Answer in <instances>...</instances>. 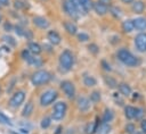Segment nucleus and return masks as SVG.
I'll return each instance as SVG.
<instances>
[{
  "label": "nucleus",
  "mask_w": 146,
  "mask_h": 134,
  "mask_svg": "<svg viewBox=\"0 0 146 134\" xmlns=\"http://www.w3.org/2000/svg\"><path fill=\"white\" fill-rule=\"evenodd\" d=\"M102 66H103V68H104L105 70H108V72H111V70H112V68H111L110 64H107V62H106V60H103V61H102Z\"/></svg>",
  "instance_id": "nucleus-40"
},
{
  "label": "nucleus",
  "mask_w": 146,
  "mask_h": 134,
  "mask_svg": "<svg viewBox=\"0 0 146 134\" xmlns=\"http://www.w3.org/2000/svg\"><path fill=\"white\" fill-rule=\"evenodd\" d=\"M76 106H78V108H79L80 111L86 112L90 108V100L88 98L83 97V95L78 97V99H76Z\"/></svg>",
  "instance_id": "nucleus-11"
},
{
  "label": "nucleus",
  "mask_w": 146,
  "mask_h": 134,
  "mask_svg": "<svg viewBox=\"0 0 146 134\" xmlns=\"http://www.w3.org/2000/svg\"><path fill=\"white\" fill-rule=\"evenodd\" d=\"M116 56H117V59H119L122 64H124L125 66L132 67V66L138 65V59H137L129 50H127V49H124V48H121V49L117 51Z\"/></svg>",
  "instance_id": "nucleus-2"
},
{
  "label": "nucleus",
  "mask_w": 146,
  "mask_h": 134,
  "mask_svg": "<svg viewBox=\"0 0 146 134\" xmlns=\"http://www.w3.org/2000/svg\"><path fill=\"white\" fill-rule=\"evenodd\" d=\"M92 8H94V10L96 11V14H97V15H100V16L105 15V14L107 12V10H108V7L105 6V5H103V3H100L99 1L92 3Z\"/></svg>",
  "instance_id": "nucleus-15"
},
{
  "label": "nucleus",
  "mask_w": 146,
  "mask_h": 134,
  "mask_svg": "<svg viewBox=\"0 0 146 134\" xmlns=\"http://www.w3.org/2000/svg\"><path fill=\"white\" fill-rule=\"evenodd\" d=\"M59 65L63 69L65 70H70L72 67H73V64H74V56L72 53V51L70 50H64L60 55H59Z\"/></svg>",
  "instance_id": "nucleus-3"
},
{
  "label": "nucleus",
  "mask_w": 146,
  "mask_h": 134,
  "mask_svg": "<svg viewBox=\"0 0 146 134\" xmlns=\"http://www.w3.org/2000/svg\"><path fill=\"white\" fill-rule=\"evenodd\" d=\"M78 40L80 42H86V41L89 40V35L87 33H79L78 34Z\"/></svg>",
  "instance_id": "nucleus-35"
},
{
  "label": "nucleus",
  "mask_w": 146,
  "mask_h": 134,
  "mask_svg": "<svg viewBox=\"0 0 146 134\" xmlns=\"http://www.w3.org/2000/svg\"><path fill=\"white\" fill-rule=\"evenodd\" d=\"M100 100V92L99 91H94L90 94V101L92 102H98Z\"/></svg>",
  "instance_id": "nucleus-31"
},
{
  "label": "nucleus",
  "mask_w": 146,
  "mask_h": 134,
  "mask_svg": "<svg viewBox=\"0 0 146 134\" xmlns=\"http://www.w3.org/2000/svg\"><path fill=\"white\" fill-rule=\"evenodd\" d=\"M0 5L1 6H8L9 5V0H0Z\"/></svg>",
  "instance_id": "nucleus-46"
},
{
  "label": "nucleus",
  "mask_w": 146,
  "mask_h": 134,
  "mask_svg": "<svg viewBox=\"0 0 146 134\" xmlns=\"http://www.w3.org/2000/svg\"><path fill=\"white\" fill-rule=\"evenodd\" d=\"M66 110H67V106L64 101H58L54 104V108H52V114H51V117L52 119L55 120H60L65 117V114H66Z\"/></svg>",
  "instance_id": "nucleus-4"
},
{
  "label": "nucleus",
  "mask_w": 146,
  "mask_h": 134,
  "mask_svg": "<svg viewBox=\"0 0 146 134\" xmlns=\"http://www.w3.org/2000/svg\"><path fill=\"white\" fill-rule=\"evenodd\" d=\"M133 22L132 19H125L122 22V30L124 33H130L133 31Z\"/></svg>",
  "instance_id": "nucleus-20"
},
{
  "label": "nucleus",
  "mask_w": 146,
  "mask_h": 134,
  "mask_svg": "<svg viewBox=\"0 0 146 134\" xmlns=\"http://www.w3.org/2000/svg\"><path fill=\"white\" fill-rule=\"evenodd\" d=\"M19 132H21L22 134H27V133H29V131H27V129H25V128H21V129H19Z\"/></svg>",
  "instance_id": "nucleus-47"
},
{
  "label": "nucleus",
  "mask_w": 146,
  "mask_h": 134,
  "mask_svg": "<svg viewBox=\"0 0 146 134\" xmlns=\"http://www.w3.org/2000/svg\"><path fill=\"white\" fill-rule=\"evenodd\" d=\"M15 32L18 34V35H21V36H23L24 35V32H25V30H23L19 25H17V26H15Z\"/></svg>",
  "instance_id": "nucleus-39"
},
{
  "label": "nucleus",
  "mask_w": 146,
  "mask_h": 134,
  "mask_svg": "<svg viewBox=\"0 0 146 134\" xmlns=\"http://www.w3.org/2000/svg\"><path fill=\"white\" fill-rule=\"evenodd\" d=\"M5 30L8 31V32L11 31V30H13V25H11L10 23H6V24H5Z\"/></svg>",
  "instance_id": "nucleus-42"
},
{
  "label": "nucleus",
  "mask_w": 146,
  "mask_h": 134,
  "mask_svg": "<svg viewBox=\"0 0 146 134\" xmlns=\"http://www.w3.org/2000/svg\"><path fill=\"white\" fill-rule=\"evenodd\" d=\"M110 11L112 12V15L114 16V17H120L121 16V12H120V9L119 8H116V7H111L110 8Z\"/></svg>",
  "instance_id": "nucleus-37"
},
{
  "label": "nucleus",
  "mask_w": 146,
  "mask_h": 134,
  "mask_svg": "<svg viewBox=\"0 0 146 134\" xmlns=\"http://www.w3.org/2000/svg\"><path fill=\"white\" fill-rule=\"evenodd\" d=\"M83 84H84L86 86L90 87V86H95V85L97 84V81H96V78H95L94 76H91V75H84V77H83Z\"/></svg>",
  "instance_id": "nucleus-23"
},
{
  "label": "nucleus",
  "mask_w": 146,
  "mask_h": 134,
  "mask_svg": "<svg viewBox=\"0 0 146 134\" xmlns=\"http://www.w3.org/2000/svg\"><path fill=\"white\" fill-rule=\"evenodd\" d=\"M131 8L136 14H141L144 11V9H145V3L141 0H136V1L132 2Z\"/></svg>",
  "instance_id": "nucleus-16"
},
{
  "label": "nucleus",
  "mask_w": 146,
  "mask_h": 134,
  "mask_svg": "<svg viewBox=\"0 0 146 134\" xmlns=\"http://www.w3.org/2000/svg\"><path fill=\"white\" fill-rule=\"evenodd\" d=\"M73 6H74V8L78 10V12L79 14H86L87 11L84 10V8H83V6H82V3H81V1L80 0H68Z\"/></svg>",
  "instance_id": "nucleus-25"
},
{
  "label": "nucleus",
  "mask_w": 146,
  "mask_h": 134,
  "mask_svg": "<svg viewBox=\"0 0 146 134\" xmlns=\"http://www.w3.org/2000/svg\"><path fill=\"white\" fill-rule=\"evenodd\" d=\"M15 82H16V79L14 78V79L11 81V83H10V86H9V87L7 89V91H8V92H10V91L13 90V87H14V84H15Z\"/></svg>",
  "instance_id": "nucleus-45"
},
{
  "label": "nucleus",
  "mask_w": 146,
  "mask_h": 134,
  "mask_svg": "<svg viewBox=\"0 0 146 134\" xmlns=\"http://www.w3.org/2000/svg\"><path fill=\"white\" fill-rule=\"evenodd\" d=\"M123 2H125V3H131V2H133L135 0H122Z\"/></svg>",
  "instance_id": "nucleus-48"
},
{
  "label": "nucleus",
  "mask_w": 146,
  "mask_h": 134,
  "mask_svg": "<svg viewBox=\"0 0 146 134\" xmlns=\"http://www.w3.org/2000/svg\"><path fill=\"white\" fill-rule=\"evenodd\" d=\"M133 22V27L138 31H145L146 30V18L145 17H138L132 19Z\"/></svg>",
  "instance_id": "nucleus-14"
},
{
  "label": "nucleus",
  "mask_w": 146,
  "mask_h": 134,
  "mask_svg": "<svg viewBox=\"0 0 146 134\" xmlns=\"http://www.w3.org/2000/svg\"><path fill=\"white\" fill-rule=\"evenodd\" d=\"M88 49H89V51H90V52H92L94 55L98 53V51H99V48H98V47H97V44H95V43L89 44V45H88Z\"/></svg>",
  "instance_id": "nucleus-36"
},
{
  "label": "nucleus",
  "mask_w": 146,
  "mask_h": 134,
  "mask_svg": "<svg viewBox=\"0 0 146 134\" xmlns=\"http://www.w3.org/2000/svg\"><path fill=\"white\" fill-rule=\"evenodd\" d=\"M104 79H105V83L107 84V86H110L111 89H115V87L117 86L116 81H115L114 78H112L111 76H105V77H104Z\"/></svg>",
  "instance_id": "nucleus-28"
},
{
  "label": "nucleus",
  "mask_w": 146,
  "mask_h": 134,
  "mask_svg": "<svg viewBox=\"0 0 146 134\" xmlns=\"http://www.w3.org/2000/svg\"><path fill=\"white\" fill-rule=\"evenodd\" d=\"M135 45L139 52L146 51V33H139L135 37Z\"/></svg>",
  "instance_id": "nucleus-9"
},
{
  "label": "nucleus",
  "mask_w": 146,
  "mask_h": 134,
  "mask_svg": "<svg viewBox=\"0 0 146 134\" xmlns=\"http://www.w3.org/2000/svg\"><path fill=\"white\" fill-rule=\"evenodd\" d=\"M98 125H99V124H98V118H97L96 122H90V123H88L87 126H86V128H84L86 134H94V133L96 132Z\"/></svg>",
  "instance_id": "nucleus-21"
},
{
  "label": "nucleus",
  "mask_w": 146,
  "mask_h": 134,
  "mask_svg": "<svg viewBox=\"0 0 146 134\" xmlns=\"http://www.w3.org/2000/svg\"><path fill=\"white\" fill-rule=\"evenodd\" d=\"M110 129H111V127H110L108 123H103L102 125H98L96 132H97L98 134H107V133L110 132Z\"/></svg>",
  "instance_id": "nucleus-27"
},
{
  "label": "nucleus",
  "mask_w": 146,
  "mask_h": 134,
  "mask_svg": "<svg viewBox=\"0 0 146 134\" xmlns=\"http://www.w3.org/2000/svg\"><path fill=\"white\" fill-rule=\"evenodd\" d=\"M80 1H81V3H82V6H83L86 11H89L92 8V1L91 0H80Z\"/></svg>",
  "instance_id": "nucleus-32"
},
{
  "label": "nucleus",
  "mask_w": 146,
  "mask_h": 134,
  "mask_svg": "<svg viewBox=\"0 0 146 134\" xmlns=\"http://www.w3.org/2000/svg\"><path fill=\"white\" fill-rule=\"evenodd\" d=\"M25 100V92L24 91H17L16 93L13 94V97L9 100V106L13 108H17L21 106Z\"/></svg>",
  "instance_id": "nucleus-8"
},
{
  "label": "nucleus",
  "mask_w": 146,
  "mask_h": 134,
  "mask_svg": "<svg viewBox=\"0 0 146 134\" xmlns=\"http://www.w3.org/2000/svg\"><path fill=\"white\" fill-rule=\"evenodd\" d=\"M100 3H103V5H105V6H110L111 5V0H98Z\"/></svg>",
  "instance_id": "nucleus-43"
},
{
  "label": "nucleus",
  "mask_w": 146,
  "mask_h": 134,
  "mask_svg": "<svg viewBox=\"0 0 146 134\" xmlns=\"http://www.w3.org/2000/svg\"><path fill=\"white\" fill-rule=\"evenodd\" d=\"M47 37H48L49 42H50L51 44H54V45L59 44V43H60V40H62V39H60V35L58 34L57 31H49L48 34H47Z\"/></svg>",
  "instance_id": "nucleus-13"
},
{
  "label": "nucleus",
  "mask_w": 146,
  "mask_h": 134,
  "mask_svg": "<svg viewBox=\"0 0 146 134\" xmlns=\"http://www.w3.org/2000/svg\"><path fill=\"white\" fill-rule=\"evenodd\" d=\"M0 123H3V124H7V125H13V123L10 122V119L2 112V111H0Z\"/></svg>",
  "instance_id": "nucleus-33"
},
{
  "label": "nucleus",
  "mask_w": 146,
  "mask_h": 134,
  "mask_svg": "<svg viewBox=\"0 0 146 134\" xmlns=\"http://www.w3.org/2000/svg\"><path fill=\"white\" fill-rule=\"evenodd\" d=\"M33 109H34L33 102H32V101H29V102L24 106V108H23L22 116H23V117H30V116L32 115V112H33Z\"/></svg>",
  "instance_id": "nucleus-18"
},
{
  "label": "nucleus",
  "mask_w": 146,
  "mask_h": 134,
  "mask_svg": "<svg viewBox=\"0 0 146 134\" xmlns=\"http://www.w3.org/2000/svg\"><path fill=\"white\" fill-rule=\"evenodd\" d=\"M27 50H29L32 55H39V53H41V51H42L40 44L36 43V42H30L29 45H27Z\"/></svg>",
  "instance_id": "nucleus-17"
},
{
  "label": "nucleus",
  "mask_w": 146,
  "mask_h": 134,
  "mask_svg": "<svg viewBox=\"0 0 146 134\" xmlns=\"http://www.w3.org/2000/svg\"><path fill=\"white\" fill-rule=\"evenodd\" d=\"M144 115V110L141 109V108H136V114H135V118H137V119H139V118H141V116Z\"/></svg>",
  "instance_id": "nucleus-38"
},
{
  "label": "nucleus",
  "mask_w": 146,
  "mask_h": 134,
  "mask_svg": "<svg viewBox=\"0 0 146 134\" xmlns=\"http://www.w3.org/2000/svg\"><path fill=\"white\" fill-rule=\"evenodd\" d=\"M63 9H64V11H65L70 17H72V18H78V17H79L78 10L74 8V6H73L68 0L63 1Z\"/></svg>",
  "instance_id": "nucleus-10"
},
{
  "label": "nucleus",
  "mask_w": 146,
  "mask_h": 134,
  "mask_svg": "<svg viewBox=\"0 0 146 134\" xmlns=\"http://www.w3.org/2000/svg\"><path fill=\"white\" fill-rule=\"evenodd\" d=\"M119 90H120L121 94H123L124 97H129L131 94V87L127 83H120L119 84Z\"/></svg>",
  "instance_id": "nucleus-22"
},
{
  "label": "nucleus",
  "mask_w": 146,
  "mask_h": 134,
  "mask_svg": "<svg viewBox=\"0 0 146 134\" xmlns=\"http://www.w3.org/2000/svg\"><path fill=\"white\" fill-rule=\"evenodd\" d=\"M114 118V114L111 109H105L104 115H103V123H110Z\"/></svg>",
  "instance_id": "nucleus-26"
},
{
  "label": "nucleus",
  "mask_w": 146,
  "mask_h": 134,
  "mask_svg": "<svg viewBox=\"0 0 146 134\" xmlns=\"http://www.w3.org/2000/svg\"><path fill=\"white\" fill-rule=\"evenodd\" d=\"M0 20H1V16H0Z\"/></svg>",
  "instance_id": "nucleus-53"
},
{
  "label": "nucleus",
  "mask_w": 146,
  "mask_h": 134,
  "mask_svg": "<svg viewBox=\"0 0 146 134\" xmlns=\"http://www.w3.org/2000/svg\"><path fill=\"white\" fill-rule=\"evenodd\" d=\"M136 114V108L132 106H125L124 107V115L128 119H133Z\"/></svg>",
  "instance_id": "nucleus-24"
},
{
  "label": "nucleus",
  "mask_w": 146,
  "mask_h": 134,
  "mask_svg": "<svg viewBox=\"0 0 146 134\" xmlns=\"http://www.w3.org/2000/svg\"><path fill=\"white\" fill-rule=\"evenodd\" d=\"M133 134H144V133H143V132H137V131H135Z\"/></svg>",
  "instance_id": "nucleus-49"
},
{
  "label": "nucleus",
  "mask_w": 146,
  "mask_h": 134,
  "mask_svg": "<svg viewBox=\"0 0 146 134\" xmlns=\"http://www.w3.org/2000/svg\"><path fill=\"white\" fill-rule=\"evenodd\" d=\"M51 78H52V76L48 70L40 69V70H36L35 73H33V75L31 77V82L34 86H40V85L49 83Z\"/></svg>",
  "instance_id": "nucleus-1"
},
{
  "label": "nucleus",
  "mask_w": 146,
  "mask_h": 134,
  "mask_svg": "<svg viewBox=\"0 0 146 134\" xmlns=\"http://www.w3.org/2000/svg\"><path fill=\"white\" fill-rule=\"evenodd\" d=\"M2 40H3L6 43H8L9 45H11V47H15V45H16V40H15L13 36H10V35H3V36H2Z\"/></svg>",
  "instance_id": "nucleus-29"
},
{
  "label": "nucleus",
  "mask_w": 146,
  "mask_h": 134,
  "mask_svg": "<svg viewBox=\"0 0 146 134\" xmlns=\"http://www.w3.org/2000/svg\"><path fill=\"white\" fill-rule=\"evenodd\" d=\"M51 124V118L50 117H44L41 119V123H40V126L41 128H48Z\"/></svg>",
  "instance_id": "nucleus-30"
},
{
  "label": "nucleus",
  "mask_w": 146,
  "mask_h": 134,
  "mask_svg": "<svg viewBox=\"0 0 146 134\" xmlns=\"http://www.w3.org/2000/svg\"><path fill=\"white\" fill-rule=\"evenodd\" d=\"M135 131H136V126H135L133 124L129 123V124L125 125V132H127L128 134H133Z\"/></svg>",
  "instance_id": "nucleus-34"
},
{
  "label": "nucleus",
  "mask_w": 146,
  "mask_h": 134,
  "mask_svg": "<svg viewBox=\"0 0 146 134\" xmlns=\"http://www.w3.org/2000/svg\"><path fill=\"white\" fill-rule=\"evenodd\" d=\"M0 94H1V87H0Z\"/></svg>",
  "instance_id": "nucleus-52"
},
{
  "label": "nucleus",
  "mask_w": 146,
  "mask_h": 134,
  "mask_svg": "<svg viewBox=\"0 0 146 134\" xmlns=\"http://www.w3.org/2000/svg\"><path fill=\"white\" fill-rule=\"evenodd\" d=\"M0 56H1V48H0Z\"/></svg>",
  "instance_id": "nucleus-51"
},
{
  "label": "nucleus",
  "mask_w": 146,
  "mask_h": 134,
  "mask_svg": "<svg viewBox=\"0 0 146 134\" xmlns=\"http://www.w3.org/2000/svg\"><path fill=\"white\" fill-rule=\"evenodd\" d=\"M58 97V93L56 90H47L44 91L40 97V104L42 107H47L50 103H52Z\"/></svg>",
  "instance_id": "nucleus-5"
},
{
  "label": "nucleus",
  "mask_w": 146,
  "mask_h": 134,
  "mask_svg": "<svg viewBox=\"0 0 146 134\" xmlns=\"http://www.w3.org/2000/svg\"><path fill=\"white\" fill-rule=\"evenodd\" d=\"M60 89L63 90V92L65 93V95L68 99H73L75 97V86L72 82L70 81H63L60 83Z\"/></svg>",
  "instance_id": "nucleus-7"
},
{
  "label": "nucleus",
  "mask_w": 146,
  "mask_h": 134,
  "mask_svg": "<svg viewBox=\"0 0 146 134\" xmlns=\"http://www.w3.org/2000/svg\"><path fill=\"white\" fill-rule=\"evenodd\" d=\"M15 7H16V8H23L24 6H23V2H21V1H15Z\"/></svg>",
  "instance_id": "nucleus-44"
},
{
  "label": "nucleus",
  "mask_w": 146,
  "mask_h": 134,
  "mask_svg": "<svg viewBox=\"0 0 146 134\" xmlns=\"http://www.w3.org/2000/svg\"><path fill=\"white\" fill-rule=\"evenodd\" d=\"M64 27H65V31H66L68 34H71V35H74V34H76V32H78L76 25H75L74 23H72V22H65V23H64Z\"/></svg>",
  "instance_id": "nucleus-19"
},
{
  "label": "nucleus",
  "mask_w": 146,
  "mask_h": 134,
  "mask_svg": "<svg viewBox=\"0 0 146 134\" xmlns=\"http://www.w3.org/2000/svg\"><path fill=\"white\" fill-rule=\"evenodd\" d=\"M22 58L30 65L32 66H35V67H40L42 65V60L38 57H35V55H32L29 50H23L22 51Z\"/></svg>",
  "instance_id": "nucleus-6"
},
{
  "label": "nucleus",
  "mask_w": 146,
  "mask_h": 134,
  "mask_svg": "<svg viewBox=\"0 0 146 134\" xmlns=\"http://www.w3.org/2000/svg\"><path fill=\"white\" fill-rule=\"evenodd\" d=\"M10 133H11V134H19V133H17V132H14V131H10Z\"/></svg>",
  "instance_id": "nucleus-50"
},
{
  "label": "nucleus",
  "mask_w": 146,
  "mask_h": 134,
  "mask_svg": "<svg viewBox=\"0 0 146 134\" xmlns=\"http://www.w3.org/2000/svg\"><path fill=\"white\" fill-rule=\"evenodd\" d=\"M140 128H141V132L144 134H146V119H143L141 123H140Z\"/></svg>",
  "instance_id": "nucleus-41"
},
{
  "label": "nucleus",
  "mask_w": 146,
  "mask_h": 134,
  "mask_svg": "<svg viewBox=\"0 0 146 134\" xmlns=\"http://www.w3.org/2000/svg\"><path fill=\"white\" fill-rule=\"evenodd\" d=\"M33 24H34L36 27L42 28V30L48 28V27L50 26L49 20H48L47 18L42 17V16H35V17H33Z\"/></svg>",
  "instance_id": "nucleus-12"
}]
</instances>
